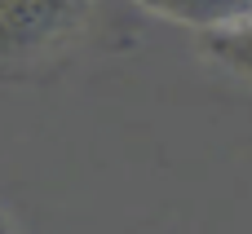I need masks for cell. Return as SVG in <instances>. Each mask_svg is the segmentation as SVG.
<instances>
[{
  "mask_svg": "<svg viewBox=\"0 0 252 234\" xmlns=\"http://www.w3.org/2000/svg\"><path fill=\"white\" fill-rule=\"evenodd\" d=\"M199 44H204V53L217 66H226L230 75H239V80L252 84V13L244 22H235V27H221V31L199 35Z\"/></svg>",
  "mask_w": 252,
  "mask_h": 234,
  "instance_id": "obj_3",
  "label": "cell"
},
{
  "mask_svg": "<svg viewBox=\"0 0 252 234\" xmlns=\"http://www.w3.org/2000/svg\"><path fill=\"white\" fill-rule=\"evenodd\" d=\"M89 0H0V75L53 58L80 27Z\"/></svg>",
  "mask_w": 252,
  "mask_h": 234,
  "instance_id": "obj_1",
  "label": "cell"
},
{
  "mask_svg": "<svg viewBox=\"0 0 252 234\" xmlns=\"http://www.w3.org/2000/svg\"><path fill=\"white\" fill-rule=\"evenodd\" d=\"M133 4L164 18V22H173V27H186L195 35L235 27L252 13V0H133Z\"/></svg>",
  "mask_w": 252,
  "mask_h": 234,
  "instance_id": "obj_2",
  "label": "cell"
},
{
  "mask_svg": "<svg viewBox=\"0 0 252 234\" xmlns=\"http://www.w3.org/2000/svg\"><path fill=\"white\" fill-rule=\"evenodd\" d=\"M0 234H13V226L4 221V212H0Z\"/></svg>",
  "mask_w": 252,
  "mask_h": 234,
  "instance_id": "obj_4",
  "label": "cell"
}]
</instances>
